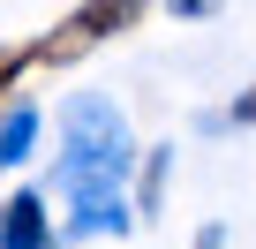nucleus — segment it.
Wrapping results in <instances>:
<instances>
[{
	"label": "nucleus",
	"instance_id": "obj_1",
	"mask_svg": "<svg viewBox=\"0 0 256 249\" xmlns=\"http://www.w3.org/2000/svg\"><path fill=\"white\" fill-rule=\"evenodd\" d=\"M128 174H136V136H128V113L98 91H76L60 106V166L53 189L68 196V226L60 241H90V234H128Z\"/></svg>",
	"mask_w": 256,
	"mask_h": 249
},
{
	"label": "nucleus",
	"instance_id": "obj_2",
	"mask_svg": "<svg viewBox=\"0 0 256 249\" xmlns=\"http://www.w3.org/2000/svg\"><path fill=\"white\" fill-rule=\"evenodd\" d=\"M0 249H53L46 189H16V196H0Z\"/></svg>",
	"mask_w": 256,
	"mask_h": 249
},
{
	"label": "nucleus",
	"instance_id": "obj_3",
	"mask_svg": "<svg viewBox=\"0 0 256 249\" xmlns=\"http://www.w3.org/2000/svg\"><path fill=\"white\" fill-rule=\"evenodd\" d=\"M151 8V0H83V8L60 23L68 38H83V46H98V38H120V31H136V16Z\"/></svg>",
	"mask_w": 256,
	"mask_h": 249
},
{
	"label": "nucleus",
	"instance_id": "obj_4",
	"mask_svg": "<svg viewBox=\"0 0 256 249\" xmlns=\"http://www.w3.org/2000/svg\"><path fill=\"white\" fill-rule=\"evenodd\" d=\"M166 181H174V144H151V151H136V219H158L166 211Z\"/></svg>",
	"mask_w": 256,
	"mask_h": 249
},
{
	"label": "nucleus",
	"instance_id": "obj_5",
	"mask_svg": "<svg viewBox=\"0 0 256 249\" xmlns=\"http://www.w3.org/2000/svg\"><path fill=\"white\" fill-rule=\"evenodd\" d=\"M38 106L30 98H8V113H0V166H23L30 151H38Z\"/></svg>",
	"mask_w": 256,
	"mask_h": 249
},
{
	"label": "nucleus",
	"instance_id": "obj_6",
	"mask_svg": "<svg viewBox=\"0 0 256 249\" xmlns=\"http://www.w3.org/2000/svg\"><path fill=\"white\" fill-rule=\"evenodd\" d=\"M204 129H256V91H241L226 113H211V121H204Z\"/></svg>",
	"mask_w": 256,
	"mask_h": 249
},
{
	"label": "nucleus",
	"instance_id": "obj_7",
	"mask_svg": "<svg viewBox=\"0 0 256 249\" xmlns=\"http://www.w3.org/2000/svg\"><path fill=\"white\" fill-rule=\"evenodd\" d=\"M23 68H30V46H0V98L23 83Z\"/></svg>",
	"mask_w": 256,
	"mask_h": 249
},
{
	"label": "nucleus",
	"instance_id": "obj_8",
	"mask_svg": "<svg viewBox=\"0 0 256 249\" xmlns=\"http://www.w3.org/2000/svg\"><path fill=\"white\" fill-rule=\"evenodd\" d=\"M166 8H174L181 23H204V16H218V0H166Z\"/></svg>",
	"mask_w": 256,
	"mask_h": 249
},
{
	"label": "nucleus",
	"instance_id": "obj_9",
	"mask_svg": "<svg viewBox=\"0 0 256 249\" xmlns=\"http://www.w3.org/2000/svg\"><path fill=\"white\" fill-rule=\"evenodd\" d=\"M196 249H226V226H218V219H211V226H204V234H196Z\"/></svg>",
	"mask_w": 256,
	"mask_h": 249
}]
</instances>
